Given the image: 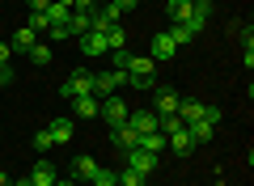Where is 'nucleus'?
<instances>
[{"label": "nucleus", "instance_id": "4be33fe9", "mask_svg": "<svg viewBox=\"0 0 254 186\" xmlns=\"http://www.w3.org/2000/svg\"><path fill=\"white\" fill-rule=\"evenodd\" d=\"M165 34H170V43H174V47H187L190 38H195V34H190V26H182V21H174V26L165 30Z\"/></svg>", "mask_w": 254, "mask_h": 186}, {"label": "nucleus", "instance_id": "6e6552de", "mask_svg": "<svg viewBox=\"0 0 254 186\" xmlns=\"http://www.w3.org/2000/svg\"><path fill=\"white\" fill-rule=\"evenodd\" d=\"M55 178H60V174H55L51 161H34V169H30V182H34V186H55Z\"/></svg>", "mask_w": 254, "mask_h": 186}, {"label": "nucleus", "instance_id": "7ed1b4c3", "mask_svg": "<svg viewBox=\"0 0 254 186\" xmlns=\"http://www.w3.org/2000/svg\"><path fill=\"white\" fill-rule=\"evenodd\" d=\"M98 119H106V127H123L127 123V106H123V98H102V106H98Z\"/></svg>", "mask_w": 254, "mask_h": 186}, {"label": "nucleus", "instance_id": "f03ea898", "mask_svg": "<svg viewBox=\"0 0 254 186\" xmlns=\"http://www.w3.org/2000/svg\"><path fill=\"white\" fill-rule=\"evenodd\" d=\"M127 85V72H119V68H110V72H93V98H110L115 89H123Z\"/></svg>", "mask_w": 254, "mask_h": 186}, {"label": "nucleus", "instance_id": "9d476101", "mask_svg": "<svg viewBox=\"0 0 254 186\" xmlns=\"http://www.w3.org/2000/svg\"><path fill=\"white\" fill-rule=\"evenodd\" d=\"M148 55H153V60H174V55H178V47L170 43V34H153V47H148Z\"/></svg>", "mask_w": 254, "mask_h": 186}, {"label": "nucleus", "instance_id": "f704fd0d", "mask_svg": "<svg viewBox=\"0 0 254 186\" xmlns=\"http://www.w3.org/2000/svg\"><path fill=\"white\" fill-rule=\"evenodd\" d=\"M55 186H76V182H72V178H55Z\"/></svg>", "mask_w": 254, "mask_h": 186}, {"label": "nucleus", "instance_id": "5701e85b", "mask_svg": "<svg viewBox=\"0 0 254 186\" xmlns=\"http://www.w3.org/2000/svg\"><path fill=\"white\" fill-rule=\"evenodd\" d=\"M26 55H30V63H38V68H47V63H51V47H47V43H34Z\"/></svg>", "mask_w": 254, "mask_h": 186}, {"label": "nucleus", "instance_id": "f257e3e1", "mask_svg": "<svg viewBox=\"0 0 254 186\" xmlns=\"http://www.w3.org/2000/svg\"><path fill=\"white\" fill-rule=\"evenodd\" d=\"M60 93H64V98H68V102H76V98H89V93H93V72L76 68L72 76L64 80V89H60Z\"/></svg>", "mask_w": 254, "mask_h": 186}, {"label": "nucleus", "instance_id": "f3484780", "mask_svg": "<svg viewBox=\"0 0 254 186\" xmlns=\"http://www.w3.org/2000/svg\"><path fill=\"white\" fill-rule=\"evenodd\" d=\"M127 76H153V55H131Z\"/></svg>", "mask_w": 254, "mask_h": 186}, {"label": "nucleus", "instance_id": "4c0bfd02", "mask_svg": "<svg viewBox=\"0 0 254 186\" xmlns=\"http://www.w3.org/2000/svg\"><path fill=\"white\" fill-rule=\"evenodd\" d=\"M98 4H106V0H98Z\"/></svg>", "mask_w": 254, "mask_h": 186}, {"label": "nucleus", "instance_id": "b1692460", "mask_svg": "<svg viewBox=\"0 0 254 186\" xmlns=\"http://www.w3.org/2000/svg\"><path fill=\"white\" fill-rule=\"evenodd\" d=\"M89 186H119V174H115V169H106V165H98V174L89 178Z\"/></svg>", "mask_w": 254, "mask_h": 186}, {"label": "nucleus", "instance_id": "0eeeda50", "mask_svg": "<svg viewBox=\"0 0 254 186\" xmlns=\"http://www.w3.org/2000/svg\"><path fill=\"white\" fill-rule=\"evenodd\" d=\"M178 89H157V98H153V110H157V115H178Z\"/></svg>", "mask_w": 254, "mask_h": 186}, {"label": "nucleus", "instance_id": "72a5a7b5", "mask_svg": "<svg viewBox=\"0 0 254 186\" xmlns=\"http://www.w3.org/2000/svg\"><path fill=\"white\" fill-rule=\"evenodd\" d=\"M115 4H119V9H123V13H131V9H136V4H140V0H115Z\"/></svg>", "mask_w": 254, "mask_h": 186}, {"label": "nucleus", "instance_id": "e433bc0d", "mask_svg": "<svg viewBox=\"0 0 254 186\" xmlns=\"http://www.w3.org/2000/svg\"><path fill=\"white\" fill-rule=\"evenodd\" d=\"M0 186H9V174H0Z\"/></svg>", "mask_w": 254, "mask_h": 186}, {"label": "nucleus", "instance_id": "c9c22d12", "mask_svg": "<svg viewBox=\"0 0 254 186\" xmlns=\"http://www.w3.org/2000/svg\"><path fill=\"white\" fill-rule=\"evenodd\" d=\"M13 186H34V182H30V178H21V182H13Z\"/></svg>", "mask_w": 254, "mask_h": 186}, {"label": "nucleus", "instance_id": "6ab92c4d", "mask_svg": "<svg viewBox=\"0 0 254 186\" xmlns=\"http://www.w3.org/2000/svg\"><path fill=\"white\" fill-rule=\"evenodd\" d=\"M72 106H76V115H81V119H98V106H102V98H93V93H89V98H76Z\"/></svg>", "mask_w": 254, "mask_h": 186}, {"label": "nucleus", "instance_id": "cd10ccee", "mask_svg": "<svg viewBox=\"0 0 254 186\" xmlns=\"http://www.w3.org/2000/svg\"><path fill=\"white\" fill-rule=\"evenodd\" d=\"M34 148H38V152H51V148H55V140H51L47 127H38V131H34Z\"/></svg>", "mask_w": 254, "mask_h": 186}, {"label": "nucleus", "instance_id": "dca6fc26", "mask_svg": "<svg viewBox=\"0 0 254 186\" xmlns=\"http://www.w3.org/2000/svg\"><path fill=\"white\" fill-rule=\"evenodd\" d=\"M140 148L153 152V157H161V152H165V131H144V135H140Z\"/></svg>", "mask_w": 254, "mask_h": 186}, {"label": "nucleus", "instance_id": "1a4fd4ad", "mask_svg": "<svg viewBox=\"0 0 254 186\" xmlns=\"http://www.w3.org/2000/svg\"><path fill=\"white\" fill-rule=\"evenodd\" d=\"M165 148H174L178 157H187V152L195 148V140L187 135V127H178V131H170V135H165Z\"/></svg>", "mask_w": 254, "mask_h": 186}, {"label": "nucleus", "instance_id": "4468645a", "mask_svg": "<svg viewBox=\"0 0 254 186\" xmlns=\"http://www.w3.org/2000/svg\"><path fill=\"white\" fill-rule=\"evenodd\" d=\"M81 51L85 55H106V34H98V30L81 34Z\"/></svg>", "mask_w": 254, "mask_h": 186}, {"label": "nucleus", "instance_id": "ddd939ff", "mask_svg": "<svg viewBox=\"0 0 254 186\" xmlns=\"http://www.w3.org/2000/svg\"><path fill=\"white\" fill-rule=\"evenodd\" d=\"M110 135H115V144H119L123 152H127V148H140V131H136V127H127V123H123V127H115Z\"/></svg>", "mask_w": 254, "mask_h": 186}, {"label": "nucleus", "instance_id": "9b49d317", "mask_svg": "<svg viewBox=\"0 0 254 186\" xmlns=\"http://www.w3.org/2000/svg\"><path fill=\"white\" fill-rule=\"evenodd\" d=\"M178 119H182V127H190L195 119H203V102H195V98H182V102H178Z\"/></svg>", "mask_w": 254, "mask_h": 186}, {"label": "nucleus", "instance_id": "20e7f679", "mask_svg": "<svg viewBox=\"0 0 254 186\" xmlns=\"http://www.w3.org/2000/svg\"><path fill=\"white\" fill-rule=\"evenodd\" d=\"M208 21H212V0H190V17L182 26H190V34H199V30H208Z\"/></svg>", "mask_w": 254, "mask_h": 186}, {"label": "nucleus", "instance_id": "a878e982", "mask_svg": "<svg viewBox=\"0 0 254 186\" xmlns=\"http://www.w3.org/2000/svg\"><path fill=\"white\" fill-rule=\"evenodd\" d=\"M68 26H72V38L89 34V13H72V17H68Z\"/></svg>", "mask_w": 254, "mask_h": 186}, {"label": "nucleus", "instance_id": "aec40b11", "mask_svg": "<svg viewBox=\"0 0 254 186\" xmlns=\"http://www.w3.org/2000/svg\"><path fill=\"white\" fill-rule=\"evenodd\" d=\"M93 174H98V161H93V157H76L72 161V182H76V178H93Z\"/></svg>", "mask_w": 254, "mask_h": 186}, {"label": "nucleus", "instance_id": "2eb2a0df", "mask_svg": "<svg viewBox=\"0 0 254 186\" xmlns=\"http://www.w3.org/2000/svg\"><path fill=\"white\" fill-rule=\"evenodd\" d=\"M34 43H38V34H34V30H30V26H21L17 34L9 38V47H13V51H21V55H26L30 47H34Z\"/></svg>", "mask_w": 254, "mask_h": 186}, {"label": "nucleus", "instance_id": "bb28decb", "mask_svg": "<svg viewBox=\"0 0 254 186\" xmlns=\"http://www.w3.org/2000/svg\"><path fill=\"white\" fill-rule=\"evenodd\" d=\"M115 174H119V186H144V174H136V169H115Z\"/></svg>", "mask_w": 254, "mask_h": 186}, {"label": "nucleus", "instance_id": "a211bd4d", "mask_svg": "<svg viewBox=\"0 0 254 186\" xmlns=\"http://www.w3.org/2000/svg\"><path fill=\"white\" fill-rule=\"evenodd\" d=\"M110 51H127V30L123 26H110L106 30V55Z\"/></svg>", "mask_w": 254, "mask_h": 186}, {"label": "nucleus", "instance_id": "c85d7f7f", "mask_svg": "<svg viewBox=\"0 0 254 186\" xmlns=\"http://www.w3.org/2000/svg\"><path fill=\"white\" fill-rule=\"evenodd\" d=\"M34 34H43V30H51V21H47V13H30V21H26Z\"/></svg>", "mask_w": 254, "mask_h": 186}, {"label": "nucleus", "instance_id": "f8f14e48", "mask_svg": "<svg viewBox=\"0 0 254 186\" xmlns=\"http://www.w3.org/2000/svg\"><path fill=\"white\" fill-rule=\"evenodd\" d=\"M47 131H51L55 144H68V140H72V131H76V123H72V119H55V123H47Z\"/></svg>", "mask_w": 254, "mask_h": 186}, {"label": "nucleus", "instance_id": "423d86ee", "mask_svg": "<svg viewBox=\"0 0 254 186\" xmlns=\"http://www.w3.org/2000/svg\"><path fill=\"white\" fill-rule=\"evenodd\" d=\"M127 169H136V174H153V169H157V157H153V152H144V148H127Z\"/></svg>", "mask_w": 254, "mask_h": 186}, {"label": "nucleus", "instance_id": "412c9836", "mask_svg": "<svg viewBox=\"0 0 254 186\" xmlns=\"http://www.w3.org/2000/svg\"><path fill=\"white\" fill-rule=\"evenodd\" d=\"M165 13H170V21H187L190 17V0H165Z\"/></svg>", "mask_w": 254, "mask_h": 186}, {"label": "nucleus", "instance_id": "7c9ffc66", "mask_svg": "<svg viewBox=\"0 0 254 186\" xmlns=\"http://www.w3.org/2000/svg\"><path fill=\"white\" fill-rule=\"evenodd\" d=\"M98 9V0H72V13H93Z\"/></svg>", "mask_w": 254, "mask_h": 186}, {"label": "nucleus", "instance_id": "c756f323", "mask_svg": "<svg viewBox=\"0 0 254 186\" xmlns=\"http://www.w3.org/2000/svg\"><path fill=\"white\" fill-rule=\"evenodd\" d=\"M127 85H131V89H144V93H148V89H157V76H127Z\"/></svg>", "mask_w": 254, "mask_h": 186}, {"label": "nucleus", "instance_id": "473e14b6", "mask_svg": "<svg viewBox=\"0 0 254 186\" xmlns=\"http://www.w3.org/2000/svg\"><path fill=\"white\" fill-rule=\"evenodd\" d=\"M9 60H13V47L4 43V38H0V63H9Z\"/></svg>", "mask_w": 254, "mask_h": 186}, {"label": "nucleus", "instance_id": "39448f33", "mask_svg": "<svg viewBox=\"0 0 254 186\" xmlns=\"http://www.w3.org/2000/svg\"><path fill=\"white\" fill-rule=\"evenodd\" d=\"M127 127H136L140 135L157 131V127H161V115H157V110H127Z\"/></svg>", "mask_w": 254, "mask_h": 186}, {"label": "nucleus", "instance_id": "393cba45", "mask_svg": "<svg viewBox=\"0 0 254 186\" xmlns=\"http://www.w3.org/2000/svg\"><path fill=\"white\" fill-rule=\"evenodd\" d=\"M68 17H72V9H68V4H55V0H51V9H47V21H51V26H64Z\"/></svg>", "mask_w": 254, "mask_h": 186}, {"label": "nucleus", "instance_id": "2f4dec72", "mask_svg": "<svg viewBox=\"0 0 254 186\" xmlns=\"http://www.w3.org/2000/svg\"><path fill=\"white\" fill-rule=\"evenodd\" d=\"M4 85H13V68H9V63H0V89H4Z\"/></svg>", "mask_w": 254, "mask_h": 186}]
</instances>
